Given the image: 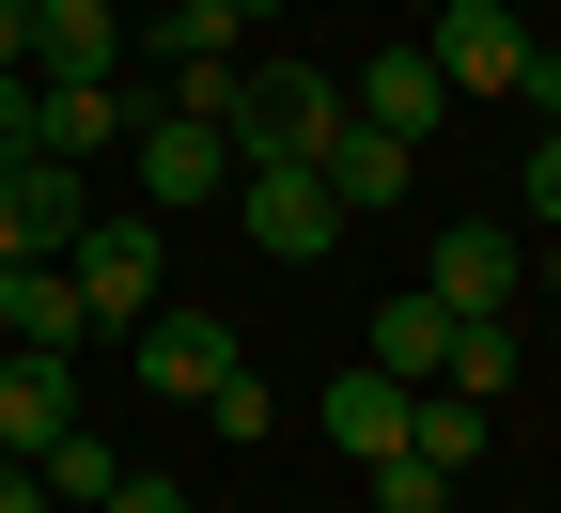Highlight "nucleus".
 Returning a JSON list of instances; mask_svg holds the SVG:
<instances>
[{"mask_svg":"<svg viewBox=\"0 0 561 513\" xmlns=\"http://www.w3.org/2000/svg\"><path fill=\"white\" fill-rule=\"evenodd\" d=\"M343 109H359V125H390L405 156H421V140L453 125V79H437L421 47H375V62H359V94H343Z\"/></svg>","mask_w":561,"mask_h":513,"instance_id":"9b49d317","label":"nucleus"},{"mask_svg":"<svg viewBox=\"0 0 561 513\" xmlns=\"http://www.w3.org/2000/svg\"><path fill=\"white\" fill-rule=\"evenodd\" d=\"M62 420H79V358H32V342H0V435H16V467L47 452Z\"/></svg>","mask_w":561,"mask_h":513,"instance_id":"ddd939ff","label":"nucleus"},{"mask_svg":"<svg viewBox=\"0 0 561 513\" xmlns=\"http://www.w3.org/2000/svg\"><path fill=\"white\" fill-rule=\"evenodd\" d=\"M234 16H297V0H234Z\"/></svg>","mask_w":561,"mask_h":513,"instance_id":"cd10ccee","label":"nucleus"},{"mask_svg":"<svg viewBox=\"0 0 561 513\" xmlns=\"http://www.w3.org/2000/svg\"><path fill=\"white\" fill-rule=\"evenodd\" d=\"M530 218L561 234V125H530Z\"/></svg>","mask_w":561,"mask_h":513,"instance_id":"5701e85b","label":"nucleus"},{"mask_svg":"<svg viewBox=\"0 0 561 513\" xmlns=\"http://www.w3.org/2000/svg\"><path fill=\"white\" fill-rule=\"evenodd\" d=\"M515 94H530V109L561 125V47H530V62H515Z\"/></svg>","mask_w":561,"mask_h":513,"instance_id":"393cba45","label":"nucleus"},{"mask_svg":"<svg viewBox=\"0 0 561 513\" xmlns=\"http://www.w3.org/2000/svg\"><path fill=\"white\" fill-rule=\"evenodd\" d=\"M0 62H32V0H0Z\"/></svg>","mask_w":561,"mask_h":513,"instance_id":"a878e982","label":"nucleus"},{"mask_svg":"<svg viewBox=\"0 0 561 513\" xmlns=\"http://www.w3.org/2000/svg\"><path fill=\"white\" fill-rule=\"evenodd\" d=\"M312 172H328V202H343V218H390L421 156H405V140H390V125H359V109H343V125H328V156H312Z\"/></svg>","mask_w":561,"mask_h":513,"instance_id":"f8f14e48","label":"nucleus"},{"mask_svg":"<svg viewBox=\"0 0 561 513\" xmlns=\"http://www.w3.org/2000/svg\"><path fill=\"white\" fill-rule=\"evenodd\" d=\"M157 32H172V62H234L250 16H234V0H157Z\"/></svg>","mask_w":561,"mask_h":513,"instance_id":"6ab92c4d","label":"nucleus"},{"mask_svg":"<svg viewBox=\"0 0 561 513\" xmlns=\"http://www.w3.org/2000/svg\"><path fill=\"white\" fill-rule=\"evenodd\" d=\"M79 218H94V187H79V156H0V265H32V249H79Z\"/></svg>","mask_w":561,"mask_h":513,"instance_id":"20e7f679","label":"nucleus"},{"mask_svg":"<svg viewBox=\"0 0 561 513\" xmlns=\"http://www.w3.org/2000/svg\"><path fill=\"white\" fill-rule=\"evenodd\" d=\"M94 513H187V482H172V467H125V482H110Z\"/></svg>","mask_w":561,"mask_h":513,"instance_id":"4be33fe9","label":"nucleus"},{"mask_svg":"<svg viewBox=\"0 0 561 513\" xmlns=\"http://www.w3.org/2000/svg\"><path fill=\"white\" fill-rule=\"evenodd\" d=\"M530 374V358H515V312H453V358H437V389H468V405H500Z\"/></svg>","mask_w":561,"mask_h":513,"instance_id":"dca6fc26","label":"nucleus"},{"mask_svg":"<svg viewBox=\"0 0 561 513\" xmlns=\"http://www.w3.org/2000/svg\"><path fill=\"white\" fill-rule=\"evenodd\" d=\"M546 280H561V249H546Z\"/></svg>","mask_w":561,"mask_h":513,"instance_id":"c756f323","label":"nucleus"},{"mask_svg":"<svg viewBox=\"0 0 561 513\" xmlns=\"http://www.w3.org/2000/svg\"><path fill=\"white\" fill-rule=\"evenodd\" d=\"M125 358H140V389H172V405H203V389H219L234 358H250V342H234L219 312H172V296H157V312L125 327Z\"/></svg>","mask_w":561,"mask_h":513,"instance_id":"0eeeda50","label":"nucleus"},{"mask_svg":"<svg viewBox=\"0 0 561 513\" xmlns=\"http://www.w3.org/2000/svg\"><path fill=\"white\" fill-rule=\"evenodd\" d=\"M32 79H125V16L110 0H32Z\"/></svg>","mask_w":561,"mask_h":513,"instance_id":"4468645a","label":"nucleus"},{"mask_svg":"<svg viewBox=\"0 0 561 513\" xmlns=\"http://www.w3.org/2000/svg\"><path fill=\"white\" fill-rule=\"evenodd\" d=\"M140 125H157V109H140L125 79H32V140H47V156H110V140H140Z\"/></svg>","mask_w":561,"mask_h":513,"instance_id":"9d476101","label":"nucleus"},{"mask_svg":"<svg viewBox=\"0 0 561 513\" xmlns=\"http://www.w3.org/2000/svg\"><path fill=\"white\" fill-rule=\"evenodd\" d=\"M0 156H32V62H0Z\"/></svg>","mask_w":561,"mask_h":513,"instance_id":"b1692460","label":"nucleus"},{"mask_svg":"<svg viewBox=\"0 0 561 513\" xmlns=\"http://www.w3.org/2000/svg\"><path fill=\"white\" fill-rule=\"evenodd\" d=\"M343 125V79H312V62H265V79L234 94V172H312Z\"/></svg>","mask_w":561,"mask_h":513,"instance_id":"f257e3e1","label":"nucleus"},{"mask_svg":"<svg viewBox=\"0 0 561 513\" xmlns=\"http://www.w3.org/2000/svg\"><path fill=\"white\" fill-rule=\"evenodd\" d=\"M359 482H375V513H453V467H421V452H375Z\"/></svg>","mask_w":561,"mask_h":513,"instance_id":"aec40b11","label":"nucleus"},{"mask_svg":"<svg viewBox=\"0 0 561 513\" xmlns=\"http://www.w3.org/2000/svg\"><path fill=\"white\" fill-rule=\"evenodd\" d=\"M405 452L468 482V467H483V405H468V389H421V420H405Z\"/></svg>","mask_w":561,"mask_h":513,"instance_id":"a211bd4d","label":"nucleus"},{"mask_svg":"<svg viewBox=\"0 0 561 513\" xmlns=\"http://www.w3.org/2000/svg\"><path fill=\"white\" fill-rule=\"evenodd\" d=\"M0 467H16V435H0Z\"/></svg>","mask_w":561,"mask_h":513,"instance_id":"c85d7f7f","label":"nucleus"},{"mask_svg":"<svg viewBox=\"0 0 561 513\" xmlns=\"http://www.w3.org/2000/svg\"><path fill=\"white\" fill-rule=\"evenodd\" d=\"M405 420H421V389H405V374H328V452H343V467L405 452Z\"/></svg>","mask_w":561,"mask_h":513,"instance_id":"2eb2a0df","label":"nucleus"},{"mask_svg":"<svg viewBox=\"0 0 561 513\" xmlns=\"http://www.w3.org/2000/svg\"><path fill=\"white\" fill-rule=\"evenodd\" d=\"M203 420H219V435H234V452H250V435H265L280 405H265V374H250V358H234V374H219V389H203Z\"/></svg>","mask_w":561,"mask_h":513,"instance_id":"412c9836","label":"nucleus"},{"mask_svg":"<svg viewBox=\"0 0 561 513\" xmlns=\"http://www.w3.org/2000/svg\"><path fill=\"white\" fill-rule=\"evenodd\" d=\"M0 342H32V358H79V342H94V296H79V265H62V249L0 265Z\"/></svg>","mask_w":561,"mask_h":513,"instance_id":"1a4fd4ad","label":"nucleus"},{"mask_svg":"<svg viewBox=\"0 0 561 513\" xmlns=\"http://www.w3.org/2000/svg\"><path fill=\"white\" fill-rule=\"evenodd\" d=\"M125 156H140V218H187V202H219V187H234V140H219V125H187V109H157Z\"/></svg>","mask_w":561,"mask_h":513,"instance_id":"423d86ee","label":"nucleus"},{"mask_svg":"<svg viewBox=\"0 0 561 513\" xmlns=\"http://www.w3.org/2000/svg\"><path fill=\"white\" fill-rule=\"evenodd\" d=\"M437 358H453V312H437V296H421V280H405V296L375 312V374H405V389H437Z\"/></svg>","mask_w":561,"mask_h":513,"instance_id":"f3484780","label":"nucleus"},{"mask_svg":"<svg viewBox=\"0 0 561 513\" xmlns=\"http://www.w3.org/2000/svg\"><path fill=\"white\" fill-rule=\"evenodd\" d=\"M515 280H530V249L500 234V218H453V234L421 249V296L437 312H515Z\"/></svg>","mask_w":561,"mask_h":513,"instance_id":"6e6552de","label":"nucleus"},{"mask_svg":"<svg viewBox=\"0 0 561 513\" xmlns=\"http://www.w3.org/2000/svg\"><path fill=\"white\" fill-rule=\"evenodd\" d=\"M421 62L453 79V109H483V94H515V62H530V16H515V0H437Z\"/></svg>","mask_w":561,"mask_h":513,"instance_id":"f03ea898","label":"nucleus"},{"mask_svg":"<svg viewBox=\"0 0 561 513\" xmlns=\"http://www.w3.org/2000/svg\"><path fill=\"white\" fill-rule=\"evenodd\" d=\"M234 218H250V249H265V265H328V249H343L328 172H234Z\"/></svg>","mask_w":561,"mask_h":513,"instance_id":"39448f33","label":"nucleus"},{"mask_svg":"<svg viewBox=\"0 0 561 513\" xmlns=\"http://www.w3.org/2000/svg\"><path fill=\"white\" fill-rule=\"evenodd\" d=\"M47 513H62V498H47Z\"/></svg>","mask_w":561,"mask_h":513,"instance_id":"7c9ffc66","label":"nucleus"},{"mask_svg":"<svg viewBox=\"0 0 561 513\" xmlns=\"http://www.w3.org/2000/svg\"><path fill=\"white\" fill-rule=\"evenodd\" d=\"M79 296H94V327H140L157 312V265H172V218H79Z\"/></svg>","mask_w":561,"mask_h":513,"instance_id":"7ed1b4c3","label":"nucleus"},{"mask_svg":"<svg viewBox=\"0 0 561 513\" xmlns=\"http://www.w3.org/2000/svg\"><path fill=\"white\" fill-rule=\"evenodd\" d=\"M0 513H47V482H32V467H0Z\"/></svg>","mask_w":561,"mask_h":513,"instance_id":"bb28decb","label":"nucleus"}]
</instances>
